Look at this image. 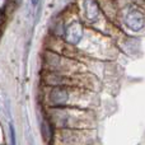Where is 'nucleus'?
<instances>
[{
  "label": "nucleus",
  "mask_w": 145,
  "mask_h": 145,
  "mask_svg": "<svg viewBox=\"0 0 145 145\" xmlns=\"http://www.w3.org/2000/svg\"><path fill=\"white\" fill-rule=\"evenodd\" d=\"M38 1H40V0H32V5H33V7H37Z\"/></svg>",
  "instance_id": "6"
},
{
  "label": "nucleus",
  "mask_w": 145,
  "mask_h": 145,
  "mask_svg": "<svg viewBox=\"0 0 145 145\" xmlns=\"http://www.w3.org/2000/svg\"><path fill=\"white\" fill-rule=\"evenodd\" d=\"M83 37V25L79 23H72L65 29V38L70 45H78Z\"/></svg>",
  "instance_id": "2"
},
{
  "label": "nucleus",
  "mask_w": 145,
  "mask_h": 145,
  "mask_svg": "<svg viewBox=\"0 0 145 145\" xmlns=\"http://www.w3.org/2000/svg\"><path fill=\"white\" fill-rule=\"evenodd\" d=\"M41 133H42L43 140H46L47 143H50L55 136V130H54V125L51 123V121L48 118H45L41 123Z\"/></svg>",
  "instance_id": "3"
},
{
  "label": "nucleus",
  "mask_w": 145,
  "mask_h": 145,
  "mask_svg": "<svg viewBox=\"0 0 145 145\" xmlns=\"http://www.w3.org/2000/svg\"><path fill=\"white\" fill-rule=\"evenodd\" d=\"M99 15V9H98V5L95 4L94 0H89L87 3V7H85V18H87L89 22L95 20Z\"/></svg>",
  "instance_id": "4"
},
{
  "label": "nucleus",
  "mask_w": 145,
  "mask_h": 145,
  "mask_svg": "<svg viewBox=\"0 0 145 145\" xmlns=\"http://www.w3.org/2000/svg\"><path fill=\"white\" fill-rule=\"evenodd\" d=\"M126 25L134 32H139L145 27V17L144 14L138 9H134L131 12H129V14L126 15Z\"/></svg>",
  "instance_id": "1"
},
{
  "label": "nucleus",
  "mask_w": 145,
  "mask_h": 145,
  "mask_svg": "<svg viewBox=\"0 0 145 145\" xmlns=\"http://www.w3.org/2000/svg\"><path fill=\"white\" fill-rule=\"evenodd\" d=\"M10 141H12V145H15L17 144V140H15V131H14V127L13 125H10Z\"/></svg>",
  "instance_id": "5"
}]
</instances>
